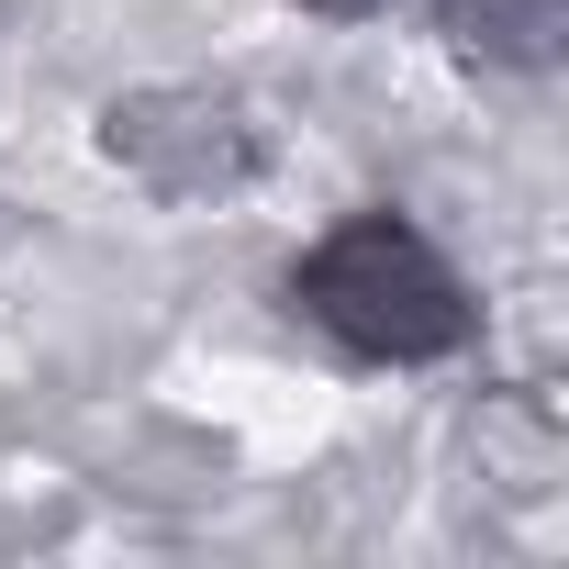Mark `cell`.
I'll return each mask as SVG.
<instances>
[{"mask_svg": "<svg viewBox=\"0 0 569 569\" xmlns=\"http://www.w3.org/2000/svg\"><path fill=\"white\" fill-rule=\"evenodd\" d=\"M291 302L347 347V358H380V369H425V358H458L469 347V279L436 257L425 223L402 212H358L336 223L302 268H291Z\"/></svg>", "mask_w": 569, "mask_h": 569, "instance_id": "obj_1", "label": "cell"}, {"mask_svg": "<svg viewBox=\"0 0 569 569\" xmlns=\"http://www.w3.org/2000/svg\"><path fill=\"white\" fill-rule=\"evenodd\" d=\"M302 12H336V23H358V12H391V0H302Z\"/></svg>", "mask_w": 569, "mask_h": 569, "instance_id": "obj_4", "label": "cell"}, {"mask_svg": "<svg viewBox=\"0 0 569 569\" xmlns=\"http://www.w3.org/2000/svg\"><path fill=\"white\" fill-rule=\"evenodd\" d=\"M436 34H447L469 68L547 79V68L569 57V0H436Z\"/></svg>", "mask_w": 569, "mask_h": 569, "instance_id": "obj_3", "label": "cell"}, {"mask_svg": "<svg viewBox=\"0 0 569 569\" xmlns=\"http://www.w3.org/2000/svg\"><path fill=\"white\" fill-rule=\"evenodd\" d=\"M101 157L123 179H146L157 201H212V190H246L268 168V134L234 90H201V79H157V90H123L101 112Z\"/></svg>", "mask_w": 569, "mask_h": 569, "instance_id": "obj_2", "label": "cell"}]
</instances>
